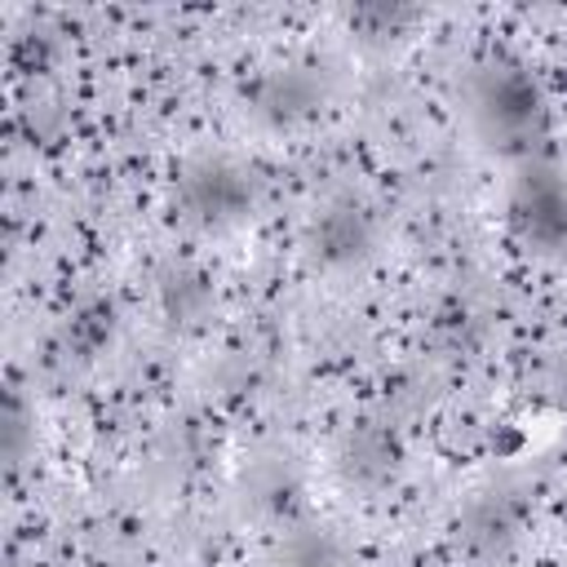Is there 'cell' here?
Instances as JSON below:
<instances>
[{
	"instance_id": "6da1fadb",
	"label": "cell",
	"mask_w": 567,
	"mask_h": 567,
	"mask_svg": "<svg viewBox=\"0 0 567 567\" xmlns=\"http://www.w3.org/2000/svg\"><path fill=\"white\" fill-rule=\"evenodd\" d=\"M177 195H182V208L195 226L221 230V226L244 217V208L252 199V186H248V173L235 159L195 155L177 177Z\"/></svg>"
},
{
	"instance_id": "7a4b0ae2",
	"label": "cell",
	"mask_w": 567,
	"mask_h": 567,
	"mask_svg": "<svg viewBox=\"0 0 567 567\" xmlns=\"http://www.w3.org/2000/svg\"><path fill=\"white\" fill-rule=\"evenodd\" d=\"M319 102H323V84L315 80L310 66H275L252 89V115L266 120V124H275V128L297 124Z\"/></svg>"
},
{
	"instance_id": "3957f363",
	"label": "cell",
	"mask_w": 567,
	"mask_h": 567,
	"mask_svg": "<svg viewBox=\"0 0 567 567\" xmlns=\"http://www.w3.org/2000/svg\"><path fill=\"white\" fill-rule=\"evenodd\" d=\"M310 248L323 266H354L372 252V217L354 204H332L328 213H319Z\"/></svg>"
},
{
	"instance_id": "277c9868",
	"label": "cell",
	"mask_w": 567,
	"mask_h": 567,
	"mask_svg": "<svg viewBox=\"0 0 567 567\" xmlns=\"http://www.w3.org/2000/svg\"><path fill=\"white\" fill-rule=\"evenodd\" d=\"M288 567H341V545L328 527H301L288 540Z\"/></svg>"
}]
</instances>
